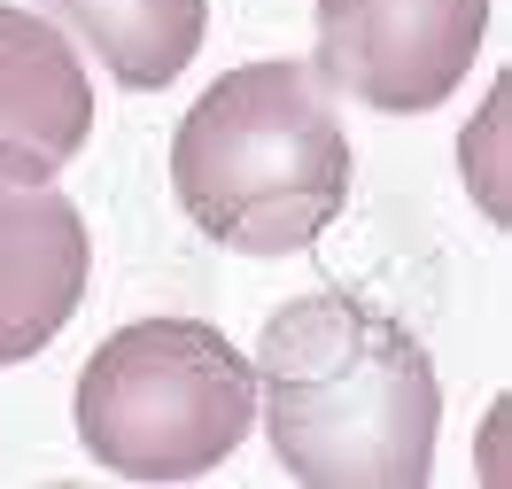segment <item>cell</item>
Returning a JSON list of instances; mask_svg holds the SVG:
<instances>
[{"instance_id": "obj_1", "label": "cell", "mask_w": 512, "mask_h": 489, "mask_svg": "<svg viewBox=\"0 0 512 489\" xmlns=\"http://www.w3.org/2000/svg\"><path fill=\"white\" fill-rule=\"evenodd\" d=\"M272 458L311 489H419L435 474L443 381L404 319L350 288L272 311L256 342Z\"/></svg>"}, {"instance_id": "obj_2", "label": "cell", "mask_w": 512, "mask_h": 489, "mask_svg": "<svg viewBox=\"0 0 512 489\" xmlns=\"http://www.w3.org/2000/svg\"><path fill=\"white\" fill-rule=\"evenodd\" d=\"M171 187L194 226L241 257L311 249L350 202V132L311 63L225 70L171 132Z\"/></svg>"}, {"instance_id": "obj_3", "label": "cell", "mask_w": 512, "mask_h": 489, "mask_svg": "<svg viewBox=\"0 0 512 489\" xmlns=\"http://www.w3.org/2000/svg\"><path fill=\"white\" fill-rule=\"evenodd\" d=\"M78 443L125 482H194L249 435L256 365L202 319H140L78 373Z\"/></svg>"}, {"instance_id": "obj_4", "label": "cell", "mask_w": 512, "mask_h": 489, "mask_svg": "<svg viewBox=\"0 0 512 489\" xmlns=\"http://www.w3.org/2000/svg\"><path fill=\"white\" fill-rule=\"evenodd\" d=\"M481 32L489 0H319L311 70L381 117H412L466 86Z\"/></svg>"}, {"instance_id": "obj_5", "label": "cell", "mask_w": 512, "mask_h": 489, "mask_svg": "<svg viewBox=\"0 0 512 489\" xmlns=\"http://www.w3.org/2000/svg\"><path fill=\"white\" fill-rule=\"evenodd\" d=\"M94 241L39 156L0 148V365L39 358L86 303Z\"/></svg>"}, {"instance_id": "obj_6", "label": "cell", "mask_w": 512, "mask_h": 489, "mask_svg": "<svg viewBox=\"0 0 512 489\" xmlns=\"http://www.w3.org/2000/svg\"><path fill=\"white\" fill-rule=\"evenodd\" d=\"M86 132H94L86 63L70 55V39L47 16L0 0V148L63 171L86 148Z\"/></svg>"}, {"instance_id": "obj_7", "label": "cell", "mask_w": 512, "mask_h": 489, "mask_svg": "<svg viewBox=\"0 0 512 489\" xmlns=\"http://www.w3.org/2000/svg\"><path fill=\"white\" fill-rule=\"evenodd\" d=\"M39 8L63 16L101 55V70L132 94L171 86L210 32V0H39Z\"/></svg>"}]
</instances>
